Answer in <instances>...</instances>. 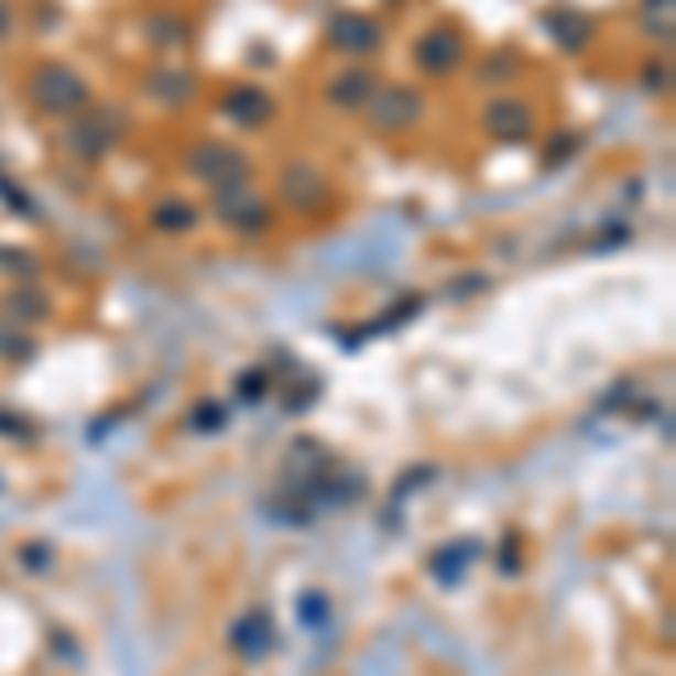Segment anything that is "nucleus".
I'll return each instance as SVG.
<instances>
[{
    "instance_id": "obj_8",
    "label": "nucleus",
    "mask_w": 676,
    "mask_h": 676,
    "mask_svg": "<svg viewBox=\"0 0 676 676\" xmlns=\"http://www.w3.org/2000/svg\"><path fill=\"white\" fill-rule=\"evenodd\" d=\"M482 122H488V131L501 135V140H523L527 131H533V109L514 105V100H497V105L482 109Z\"/></svg>"
},
{
    "instance_id": "obj_2",
    "label": "nucleus",
    "mask_w": 676,
    "mask_h": 676,
    "mask_svg": "<svg viewBox=\"0 0 676 676\" xmlns=\"http://www.w3.org/2000/svg\"><path fill=\"white\" fill-rule=\"evenodd\" d=\"M370 118H374V127L379 131H402V127H411V122H419V113H424V100H419V90H406V86H374V95H370Z\"/></svg>"
},
{
    "instance_id": "obj_3",
    "label": "nucleus",
    "mask_w": 676,
    "mask_h": 676,
    "mask_svg": "<svg viewBox=\"0 0 676 676\" xmlns=\"http://www.w3.org/2000/svg\"><path fill=\"white\" fill-rule=\"evenodd\" d=\"M189 172H195L199 181H208L212 189H230V185H244L249 181L244 154L226 150V144H204V150H195V159H189Z\"/></svg>"
},
{
    "instance_id": "obj_4",
    "label": "nucleus",
    "mask_w": 676,
    "mask_h": 676,
    "mask_svg": "<svg viewBox=\"0 0 676 676\" xmlns=\"http://www.w3.org/2000/svg\"><path fill=\"white\" fill-rule=\"evenodd\" d=\"M217 212H221V221L230 226V230H239V235H258L271 217H266V204L258 199V195H249L244 185H230V189H217Z\"/></svg>"
},
{
    "instance_id": "obj_6",
    "label": "nucleus",
    "mask_w": 676,
    "mask_h": 676,
    "mask_svg": "<svg viewBox=\"0 0 676 676\" xmlns=\"http://www.w3.org/2000/svg\"><path fill=\"white\" fill-rule=\"evenodd\" d=\"M329 41L344 55H374L379 41H383V28L374 19H361V14H338L329 23Z\"/></svg>"
},
{
    "instance_id": "obj_15",
    "label": "nucleus",
    "mask_w": 676,
    "mask_h": 676,
    "mask_svg": "<svg viewBox=\"0 0 676 676\" xmlns=\"http://www.w3.org/2000/svg\"><path fill=\"white\" fill-rule=\"evenodd\" d=\"M10 23H14V19H10V6H6V0H0V36L10 32Z\"/></svg>"
},
{
    "instance_id": "obj_7",
    "label": "nucleus",
    "mask_w": 676,
    "mask_h": 676,
    "mask_svg": "<svg viewBox=\"0 0 676 676\" xmlns=\"http://www.w3.org/2000/svg\"><path fill=\"white\" fill-rule=\"evenodd\" d=\"M460 55H465V45H460V36L456 32H443V28H433L419 45H415V64L424 68V73H451L456 64H460Z\"/></svg>"
},
{
    "instance_id": "obj_5",
    "label": "nucleus",
    "mask_w": 676,
    "mask_h": 676,
    "mask_svg": "<svg viewBox=\"0 0 676 676\" xmlns=\"http://www.w3.org/2000/svg\"><path fill=\"white\" fill-rule=\"evenodd\" d=\"M230 650H235L239 658H249V663H262V658L275 650V626H271V613L253 609V613L239 618V622L230 626Z\"/></svg>"
},
{
    "instance_id": "obj_13",
    "label": "nucleus",
    "mask_w": 676,
    "mask_h": 676,
    "mask_svg": "<svg viewBox=\"0 0 676 676\" xmlns=\"http://www.w3.org/2000/svg\"><path fill=\"white\" fill-rule=\"evenodd\" d=\"M325 613H329V604H325V596H320V591H312V596H303V600H298V618L312 626V632H316V626H325Z\"/></svg>"
},
{
    "instance_id": "obj_14",
    "label": "nucleus",
    "mask_w": 676,
    "mask_h": 676,
    "mask_svg": "<svg viewBox=\"0 0 676 676\" xmlns=\"http://www.w3.org/2000/svg\"><path fill=\"white\" fill-rule=\"evenodd\" d=\"M199 411H204V415H195V428L208 433V428H221V424H226V411H221V406L208 402V406H199Z\"/></svg>"
},
{
    "instance_id": "obj_9",
    "label": "nucleus",
    "mask_w": 676,
    "mask_h": 676,
    "mask_svg": "<svg viewBox=\"0 0 676 676\" xmlns=\"http://www.w3.org/2000/svg\"><path fill=\"white\" fill-rule=\"evenodd\" d=\"M226 113L239 122V127H262L266 113H271V100L258 90V86H239L226 95Z\"/></svg>"
},
{
    "instance_id": "obj_10",
    "label": "nucleus",
    "mask_w": 676,
    "mask_h": 676,
    "mask_svg": "<svg viewBox=\"0 0 676 676\" xmlns=\"http://www.w3.org/2000/svg\"><path fill=\"white\" fill-rule=\"evenodd\" d=\"M473 555H482L478 542H451V546H443L438 559H433V577H438V582H447V587H456L460 573L473 564Z\"/></svg>"
},
{
    "instance_id": "obj_11",
    "label": "nucleus",
    "mask_w": 676,
    "mask_h": 676,
    "mask_svg": "<svg viewBox=\"0 0 676 676\" xmlns=\"http://www.w3.org/2000/svg\"><path fill=\"white\" fill-rule=\"evenodd\" d=\"M329 95H334V105L357 109V105H366L370 95H374V77L370 73H348V77H338V86Z\"/></svg>"
},
{
    "instance_id": "obj_1",
    "label": "nucleus",
    "mask_w": 676,
    "mask_h": 676,
    "mask_svg": "<svg viewBox=\"0 0 676 676\" xmlns=\"http://www.w3.org/2000/svg\"><path fill=\"white\" fill-rule=\"evenodd\" d=\"M86 95H90L86 81L73 68H64V64H45L36 73V81H32V100L45 113H73L77 105H86Z\"/></svg>"
},
{
    "instance_id": "obj_12",
    "label": "nucleus",
    "mask_w": 676,
    "mask_h": 676,
    "mask_svg": "<svg viewBox=\"0 0 676 676\" xmlns=\"http://www.w3.org/2000/svg\"><path fill=\"white\" fill-rule=\"evenodd\" d=\"M195 221H199V212L189 208V204H159V208H154V226H159V230H167V235H185V230H195Z\"/></svg>"
}]
</instances>
